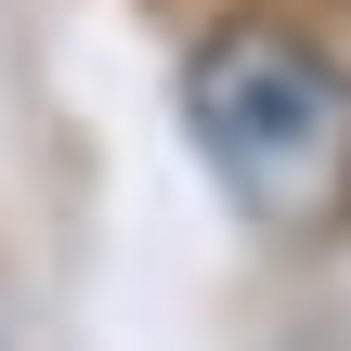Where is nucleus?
<instances>
[{"label": "nucleus", "instance_id": "nucleus-1", "mask_svg": "<svg viewBox=\"0 0 351 351\" xmlns=\"http://www.w3.org/2000/svg\"><path fill=\"white\" fill-rule=\"evenodd\" d=\"M182 117H195V156L208 182L274 221V234H313L351 208V65L300 26H208L195 65H182Z\"/></svg>", "mask_w": 351, "mask_h": 351}]
</instances>
